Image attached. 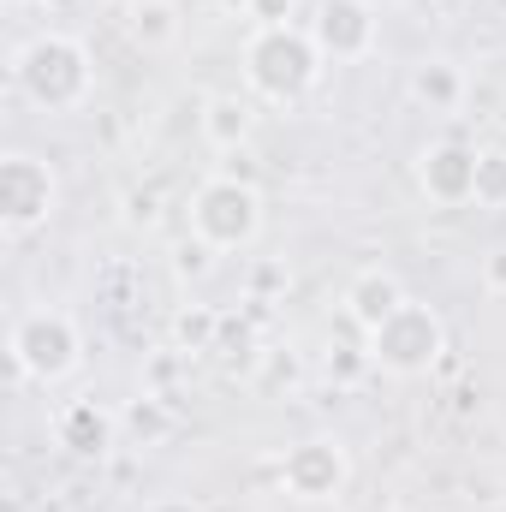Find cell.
I'll use <instances>...</instances> for the list:
<instances>
[{
  "label": "cell",
  "instance_id": "10",
  "mask_svg": "<svg viewBox=\"0 0 506 512\" xmlns=\"http://www.w3.org/2000/svg\"><path fill=\"white\" fill-rule=\"evenodd\" d=\"M60 447H72L78 459L114 453V411H102L96 399H72L60 411Z\"/></svg>",
  "mask_w": 506,
  "mask_h": 512
},
{
  "label": "cell",
  "instance_id": "13",
  "mask_svg": "<svg viewBox=\"0 0 506 512\" xmlns=\"http://www.w3.org/2000/svg\"><path fill=\"white\" fill-rule=\"evenodd\" d=\"M411 96L429 114H453L465 102V72L453 60H423V66H411Z\"/></svg>",
  "mask_w": 506,
  "mask_h": 512
},
{
  "label": "cell",
  "instance_id": "8",
  "mask_svg": "<svg viewBox=\"0 0 506 512\" xmlns=\"http://www.w3.org/2000/svg\"><path fill=\"white\" fill-rule=\"evenodd\" d=\"M310 36H316L322 60H340V66L370 60L376 54V36H381L376 6L370 0H322L316 18H310Z\"/></svg>",
  "mask_w": 506,
  "mask_h": 512
},
{
  "label": "cell",
  "instance_id": "20",
  "mask_svg": "<svg viewBox=\"0 0 506 512\" xmlns=\"http://www.w3.org/2000/svg\"><path fill=\"white\" fill-rule=\"evenodd\" d=\"M268 292H286V268L280 262H256L251 268V304H268Z\"/></svg>",
  "mask_w": 506,
  "mask_h": 512
},
{
  "label": "cell",
  "instance_id": "21",
  "mask_svg": "<svg viewBox=\"0 0 506 512\" xmlns=\"http://www.w3.org/2000/svg\"><path fill=\"white\" fill-rule=\"evenodd\" d=\"M483 292L506 298V245H495V251L483 256Z\"/></svg>",
  "mask_w": 506,
  "mask_h": 512
},
{
  "label": "cell",
  "instance_id": "19",
  "mask_svg": "<svg viewBox=\"0 0 506 512\" xmlns=\"http://www.w3.org/2000/svg\"><path fill=\"white\" fill-rule=\"evenodd\" d=\"M215 256H221V251H209V245L191 233V239L173 251V268H179V274H209V262H215Z\"/></svg>",
  "mask_w": 506,
  "mask_h": 512
},
{
  "label": "cell",
  "instance_id": "11",
  "mask_svg": "<svg viewBox=\"0 0 506 512\" xmlns=\"http://www.w3.org/2000/svg\"><path fill=\"white\" fill-rule=\"evenodd\" d=\"M399 304H405V286H399L387 268H364V274L346 286V316H352L364 334H370V328H381Z\"/></svg>",
  "mask_w": 506,
  "mask_h": 512
},
{
  "label": "cell",
  "instance_id": "6",
  "mask_svg": "<svg viewBox=\"0 0 506 512\" xmlns=\"http://www.w3.org/2000/svg\"><path fill=\"white\" fill-rule=\"evenodd\" d=\"M54 209H60V173L30 149H6L0 155V233L30 239L36 227L54 221Z\"/></svg>",
  "mask_w": 506,
  "mask_h": 512
},
{
  "label": "cell",
  "instance_id": "14",
  "mask_svg": "<svg viewBox=\"0 0 506 512\" xmlns=\"http://www.w3.org/2000/svg\"><path fill=\"white\" fill-rule=\"evenodd\" d=\"M126 36L143 48V54L173 48V42H179V6H173V0H131Z\"/></svg>",
  "mask_w": 506,
  "mask_h": 512
},
{
  "label": "cell",
  "instance_id": "17",
  "mask_svg": "<svg viewBox=\"0 0 506 512\" xmlns=\"http://www.w3.org/2000/svg\"><path fill=\"white\" fill-rule=\"evenodd\" d=\"M215 352L221 358H239V364H256V322L251 316H221V334H215Z\"/></svg>",
  "mask_w": 506,
  "mask_h": 512
},
{
  "label": "cell",
  "instance_id": "18",
  "mask_svg": "<svg viewBox=\"0 0 506 512\" xmlns=\"http://www.w3.org/2000/svg\"><path fill=\"white\" fill-rule=\"evenodd\" d=\"M126 423L137 429V435H143V441H155V435H167V411H161L155 399H137V405H131V417H126Z\"/></svg>",
  "mask_w": 506,
  "mask_h": 512
},
{
  "label": "cell",
  "instance_id": "7",
  "mask_svg": "<svg viewBox=\"0 0 506 512\" xmlns=\"http://www.w3.org/2000/svg\"><path fill=\"white\" fill-rule=\"evenodd\" d=\"M346 483H352V459H346V447L328 441V435H310V441H298V447L280 459V489H286L292 501H304V507L340 501Z\"/></svg>",
  "mask_w": 506,
  "mask_h": 512
},
{
  "label": "cell",
  "instance_id": "3",
  "mask_svg": "<svg viewBox=\"0 0 506 512\" xmlns=\"http://www.w3.org/2000/svg\"><path fill=\"white\" fill-rule=\"evenodd\" d=\"M364 352H370V364L387 370V376H429L441 358H447V322L429 310V304H417V298H405L381 328L364 334Z\"/></svg>",
  "mask_w": 506,
  "mask_h": 512
},
{
  "label": "cell",
  "instance_id": "4",
  "mask_svg": "<svg viewBox=\"0 0 506 512\" xmlns=\"http://www.w3.org/2000/svg\"><path fill=\"white\" fill-rule=\"evenodd\" d=\"M191 233L209 251H251L262 233V191L239 173H215L191 197Z\"/></svg>",
  "mask_w": 506,
  "mask_h": 512
},
{
  "label": "cell",
  "instance_id": "22",
  "mask_svg": "<svg viewBox=\"0 0 506 512\" xmlns=\"http://www.w3.org/2000/svg\"><path fill=\"white\" fill-rule=\"evenodd\" d=\"M298 0H251V18L256 24H292Z\"/></svg>",
  "mask_w": 506,
  "mask_h": 512
},
{
  "label": "cell",
  "instance_id": "23",
  "mask_svg": "<svg viewBox=\"0 0 506 512\" xmlns=\"http://www.w3.org/2000/svg\"><path fill=\"white\" fill-rule=\"evenodd\" d=\"M364 364H370V352H352V346H334V358H328V370H334V376H346V382H352V376H364Z\"/></svg>",
  "mask_w": 506,
  "mask_h": 512
},
{
  "label": "cell",
  "instance_id": "1",
  "mask_svg": "<svg viewBox=\"0 0 506 512\" xmlns=\"http://www.w3.org/2000/svg\"><path fill=\"white\" fill-rule=\"evenodd\" d=\"M322 66L328 60L304 24H256L245 42V84H251V96L274 102V108L304 102L322 84Z\"/></svg>",
  "mask_w": 506,
  "mask_h": 512
},
{
  "label": "cell",
  "instance_id": "24",
  "mask_svg": "<svg viewBox=\"0 0 506 512\" xmlns=\"http://www.w3.org/2000/svg\"><path fill=\"white\" fill-rule=\"evenodd\" d=\"M149 512H203L197 501H185V495H167V501H155Z\"/></svg>",
  "mask_w": 506,
  "mask_h": 512
},
{
  "label": "cell",
  "instance_id": "26",
  "mask_svg": "<svg viewBox=\"0 0 506 512\" xmlns=\"http://www.w3.org/2000/svg\"><path fill=\"white\" fill-rule=\"evenodd\" d=\"M54 6H66V0H54Z\"/></svg>",
  "mask_w": 506,
  "mask_h": 512
},
{
  "label": "cell",
  "instance_id": "15",
  "mask_svg": "<svg viewBox=\"0 0 506 512\" xmlns=\"http://www.w3.org/2000/svg\"><path fill=\"white\" fill-rule=\"evenodd\" d=\"M215 334H221V316L203 304L173 316V352H215Z\"/></svg>",
  "mask_w": 506,
  "mask_h": 512
},
{
  "label": "cell",
  "instance_id": "5",
  "mask_svg": "<svg viewBox=\"0 0 506 512\" xmlns=\"http://www.w3.org/2000/svg\"><path fill=\"white\" fill-rule=\"evenodd\" d=\"M6 352H12V370H18L24 382L54 387L84 364V334H78V322H72L66 310H30V316L12 322Z\"/></svg>",
  "mask_w": 506,
  "mask_h": 512
},
{
  "label": "cell",
  "instance_id": "16",
  "mask_svg": "<svg viewBox=\"0 0 506 512\" xmlns=\"http://www.w3.org/2000/svg\"><path fill=\"white\" fill-rule=\"evenodd\" d=\"M477 203L506 209V149H477Z\"/></svg>",
  "mask_w": 506,
  "mask_h": 512
},
{
  "label": "cell",
  "instance_id": "12",
  "mask_svg": "<svg viewBox=\"0 0 506 512\" xmlns=\"http://www.w3.org/2000/svg\"><path fill=\"white\" fill-rule=\"evenodd\" d=\"M251 131H256L251 96L227 90V96H209V102H203V137H209L221 155H239V149L251 143Z\"/></svg>",
  "mask_w": 506,
  "mask_h": 512
},
{
  "label": "cell",
  "instance_id": "2",
  "mask_svg": "<svg viewBox=\"0 0 506 512\" xmlns=\"http://www.w3.org/2000/svg\"><path fill=\"white\" fill-rule=\"evenodd\" d=\"M12 78H18V90H24L36 108H48V114H78V108L90 102V90H96L90 48H84L78 36H66V30H42L36 42H24L18 60H12Z\"/></svg>",
  "mask_w": 506,
  "mask_h": 512
},
{
  "label": "cell",
  "instance_id": "25",
  "mask_svg": "<svg viewBox=\"0 0 506 512\" xmlns=\"http://www.w3.org/2000/svg\"><path fill=\"white\" fill-rule=\"evenodd\" d=\"M221 6H245V12H251V0H221Z\"/></svg>",
  "mask_w": 506,
  "mask_h": 512
},
{
  "label": "cell",
  "instance_id": "9",
  "mask_svg": "<svg viewBox=\"0 0 506 512\" xmlns=\"http://www.w3.org/2000/svg\"><path fill=\"white\" fill-rule=\"evenodd\" d=\"M417 185L441 209L477 203V149H465V143H429L417 155Z\"/></svg>",
  "mask_w": 506,
  "mask_h": 512
}]
</instances>
